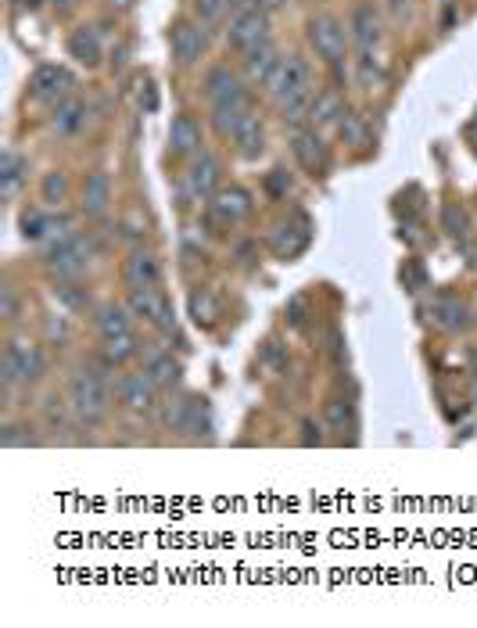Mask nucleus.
<instances>
[{"instance_id":"obj_18","label":"nucleus","mask_w":477,"mask_h":628,"mask_svg":"<svg viewBox=\"0 0 477 628\" xmlns=\"http://www.w3.org/2000/svg\"><path fill=\"white\" fill-rule=\"evenodd\" d=\"M424 313H427V323L438 327V331L456 334L470 327V306H467V298L460 295H434Z\"/></svg>"},{"instance_id":"obj_16","label":"nucleus","mask_w":477,"mask_h":628,"mask_svg":"<svg viewBox=\"0 0 477 628\" xmlns=\"http://www.w3.org/2000/svg\"><path fill=\"white\" fill-rule=\"evenodd\" d=\"M158 392H162V388H158L144 370H137V374H122V381H119V402L130 413H137V417H151V413L158 410Z\"/></svg>"},{"instance_id":"obj_48","label":"nucleus","mask_w":477,"mask_h":628,"mask_svg":"<svg viewBox=\"0 0 477 628\" xmlns=\"http://www.w3.org/2000/svg\"><path fill=\"white\" fill-rule=\"evenodd\" d=\"M47 338L54 341V345H65L69 341V323H65V316H58V320H47Z\"/></svg>"},{"instance_id":"obj_8","label":"nucleus","mask_w":477,"mask_h":628,"mask_svg":"<svg viewBox=\"0 0 477 628\" xmlns=\"http://www.w3.org/2000/svg\"><path fill=\"white\" fill-rule=\"evenodd\" d=\"M313 241V219L305 216L302 209H295L287 219H280L277 227L269 230V252L277 255V259H295L309 248Z\"/></svg>"},{"instance_id":"obj_45","label":"nucleus","mask_w":477,"mask_h":628,"mask_svg":"<svg viewBox=\"0 0 477 628\" xmlns=\"http://www.w3.org/2000/svg\"><path fill=\"white\" fill-rule=\"evenodd\" d=\"M402 284H406L409 291H424L427 288V270L420 266V259H409L406 266H402Z\"/></svg>"},{"instance_id":"obj_28","label":"nucleus","mask_w":477,"mask_h":628,"mask_svg":"<svg viewBox=\"0 0 477 628\" xmlns=\"http://www.w3.org/2000/svg\"><path fill=\"white\" fill-rule=\"evenodd\" d=\"M29 180V158H22L15 148H4V155H0V194H4V201H15L18 191L26 187Z\"/></svg>"},{"instance_id":"obj_27","label":"nucleus","mask_w":477,"mask_h":628,"mask_svg":"<svg viewBox=\"0 0 477 628\" xmlns=\"http://www.w3.org/2000/svg\"><path fill=\"white\" fill-rule=\"evenodd\" d=\"M169 424H173L176 431H183V435H201V431L212 428L209 406H205V399H180L173 410H169Z\"/></svg>"},{"instance_id":"obj_50","label":"nucleus","mask_w":477,"mask_h":628,"mask_svg":"<svg viewBox=\"0 0 477 628\" xmlns=\"http://www.w3.org/2000/svg\"><path fill=\"white\" fill-rule=\"evenodd\" d=\"M130 8H133V0H108V11H115V15H126Z\"/></svg>"},{"instance_id":"obj_41","label":"nucleus","mask_w":477,"mask_h":628,"mask_svg":"<svg viewBox=\"0 0 477 628\" xmlns=\"http://www.w3.org/2000/svg\"><path fill=\"white\" fill-rule=\"evenodd\" d=\"M0 320L4 323L22 320V295H18L15 284H4V288H0Z\"/></svg>"},{"instance_id":"obj_49","label":"nucleus","mask_w":477,"mask_h":628,"mask_svg":"<svg viewBox=\"0 0 477 628\" xmlns=\"http://www.w3.org/2000/svg\"><path fill=\"white\" fill-rule=\"evenodd\" d=\"M223 4H226V11H230V18L241 15V11H248V8H259V0H223Z\"/></svg>"},{"instance_id":"obj_47","label":"nucleus","mask_w":477,"mask_h":628,"mask_svg":"<svg viewBox=\"0 0 477 628\" xmlns=\"http://www.w3.org/2000/svg\"><path fill=\"white\" fill-rule=\"evenodd\" d=\"M323 424L320 420H313V417H305L302 420V438H298V442L305 445V449H313V445H323Z\"/></svg>"},{"instance_id":"obj_14","label":"nucleus","mask_w":477,"mask_h":628,"mask_svg":"<svg viewBox=\"0 0 477 628\" xmlns=\"http://www.w3.org/2000/svg\"><path fill=\"white\" fill-rule=\"evenodd\" d=\"M269 18L273 15L262 8H248V11H241V15H234L230 22H226V44L234 47L237 54L259 47L262 40H269Z\"/></svg>"},{"instance_id":"obj_32","label":"nucleus","mask_w":477,"mask_h":628,"mask_svg":"<svg viewBox=\"0 0 477 628\" xmlns=\"http://www.w3.org/2000/svg\"><path fill=\"white\" fill-rule=\"evenodd\" d=\"M187 309H191L194 327H201V331H212V327H216L219 306H216V298H212L209 288H194L191 291V302H187Z\"/></svg>"},{"instance_id":"obj_10","label":"nucleus","mask_w":477,"mask_h":628,"mask_svg":"<svg viewBox=\"0 0 477 628\" xmlns=\"http://www.w3.org/2000/svg\"><path fill=\"white\" fill-rule=\"evenodd\" d=\"M205 212H209L212 227L230 230V227H237V223H244V219L252 216V212H255V198H252V191H248V187H241V184L219 187V194L209 201V205H205Z\"/></svg>"},{"instance_id":"obj_20","label":"nucleus","mask_w":477,"mask_h":628,"mask_svg":"<svg viewBox=\"0 0 477 628\" xmlns=\"http://www.w3.org/2000/svg\"><path fill=\"white\" fill-rule=\"evenodd\" d=\"M108 209H112V180L105 169H90L79 191V212L87 219H101Z\"/></svg>"},{"instance_id":"obj_19","label":"nucleus","mask_w":477,"mask_h":628,"mask_svg":"<svg viewBox=\"0 0 477 628\" xmlns=\"http://www.w3.org/2000/svg\"><path fill=\"white\" fill-rule=\"evenodd\" d=\"M230 144H234V151L241 158H248V162H255V158L266 155V123H262V115L255 112H244L241 119L234 123V130H230Z\"/></svg>"},{"instance_id":"obj_2","label":"nucleus","mask_w":477,"mask_h":628,"mask_svg":"<svg viewBox=\"0 0 477 628\" xmlns=\"http://www.w3.org/2000/svg\"><path fill=\"white\" fill-rule=\"evenodd\" d=\"M201 90H205V101H209L212 126H216L223 137H230L234 123L244 112H252V83L244 76H237L230 65H212L201 79Z\"/></svg>"},{"instance_id":"obj_42","label":"nucleus","mask_w":477,"mask_h":628,"mask_svg":"<svg viewBox=\"0 0 477 628\" xmlns=\"http://www.w3.org/2000/svg\"><path fill=\"white\" fill-rule=\"evenodd\" d=\"M72 417V406L69 399H58V395H47L44 402V420H47V428H65Z\"/></svg>"},{"instance_id":"obj_26","label":"nucleus","mask_w":477,"mask_h":628,"mask_svg":"<svg viewBox=\"0 0 477 628\" xmlns=\"http://www.w3.org/2000/svg\"><path fill=\"white\" fill-rule=\"evenodd\" d=\"M144 374H148L162 392H173V388H180V381H183L180 359H173V352H165V349L144 352Z\"/></svg>"},{"instance_id":"obj_40","label":"nucleus","mask_w":477,"mask_h":628,"mask_svg":"<svg viewBox=\"0 0 477 628\" xmlns=\"http://www.w3.org/2000/svg\"><path fill=\"white\" fill-rule=\"evenodd\" d=\"M259 363L269 370V374H284V370H287V349L280 345L277 338H269L266 345H262V352H259Z\"/></svg>"},{"instance_id":"obj_46","label":"nucleus","mask_w":477,"mask_h":628,"mask_svg":"<svg viewBox=\"0 0 477 628\" xmlns=\"http://www.w3.org/2000/svg\"><path fill=\"white\" fill-rule=\"evenodd\" d=\"M287 323H291L295 331H305V323H309V298L295 295L287 302Z\"/></svg>"},{"instance_id":"obj_5","label":"nucleus","mask_w":477,"mask_h":628,"mask_svg":"<svg viewBox=\"0 0 477 628\" xmlns=\"http://www.w3.org/2000/svg\"><path fill=\"white\" fill-rule=\"evenodd\" d=\"M47 374V356L40 345L22 338H11L4 345V356H0V381H4V392H15V388H29L40 377Z\"/></svg>"},{"instance_id":"obj_25","label":"nucleus","mask_w":477,"mask_h":628,"mask_svg":"<svg viewBox=\"0 0 477 628\" xmlns=\"http://www.w3.org/2000/svg\"><path fill=\"white\" fill-rule=\"evenodd\" d=\"M201 144H205V137H201L198 119L187 112L176 115L173 126H169V151H173L176 158H194L201 155Z\"/></svg>"},{"instance_id":"obj_38","label":"nucleus","mask_w":477,"mask_h":628,"mask_svg":"<svg viewBox=\"0 0 477 628\" xmlns=\"http://www.w3.org/2000/svg\"><path fill=\"white\" fill-rule=\"evenodd\" d=\"M262 191H266L273 201H284L287 194L295 191V176H291V169H284V166L269 169L266 180H262Z\"/></svg>"},{"instance_id":"obj_15","label":"nucleus","mask_w":477,"mask_h":628,"mask_svg":"<svg viewBox=\"0 0 477 628\" xmlns=\"http://www.w3.org/2000/svg\"><path fill=\"white\" fill-rule=\"evenodd\" d=\"M291 155L309 176H323L330 169V151L316 126H291Z\"/></svg>"},{"instance_id":"obj_29","label":"nucleus","mask_w":477,"mask_h":628,"mask_svg":"<svg viewBox=\"0 0 477 628\" xmlns=\"http://www.w3.org/2000/svg\"><path fill=\"white\" fill-rule=\"evenodd\" d=\"M130 316H133L130 306H122V302H101V306L94 309V331L101 334V341L115 338V334H126L133 331Z\"/></svg>"},{"instance_id":"obj_17","label":"nucleus","mask_w":477,"mask_h":628,"mask_svg":"<svg viewBox=\"0 0 477 628\" xmlns=\"http://www.w3.org/2000/svg\"><path fill=\"white\" fill-rule=\"evenodd\" d=\"M65 51H69L72 62L83 65V69H97L101 58H105V33H101V26H94V22H83V26H76L69 33Z\"/></svg>"},{"instance_id":"obj_3","label":"nucleus","mask_w":477,"mask_h":628,"mask_svg":"<svg viewBox=\"0 0 477 628\" xmlns=\"http://www.w3.org/2000/svg\"><path fill=\"white\" fill-rule=\"evenodd\" d=\"M72 406V420L76 424H101L108 417V406H112V392H108L105 374L97 367H79L76 374L69 377V392H65Z\"/></svg>"},{"instance_id":"obj_9","label":"nucleus","mask_w":477,"mask_h":628,"mask_svg":"<svg viewBox=\"0 0 477 628\" xmlns=\"http://www.w3.org/2000/svg\"><path fill=\"white\" fill-rule=\"evenodd\" d=\"M223 187V162H219L212 151H201V155L191 158V169L183 173V194L191 201H201V205H209L212 198L219 194Z\"/></svg>"},{"instance_id":"obj_44","label":"nucleus","mask_w":477,"mask_h":628,"mask_svg":"<svg viewBox=\"0 0 477 628\" xmlns=\"http://www.w3.org/2000/svg\"><path fill=\"white\" fill-rule=\"evenodd\" d=\"M323 413H327V424L330 428H345V424H352V402L348 399H327V406H323Z\"/></svg>"},{"instance_id":"obj_43","label":"nucleus","mask_w":477,"mask_h":628,"mask_svg":"<svg viewBox=\"0 0 477 628\" xmlns=\"http://www.w3.org/2000/svg\"><path fill=\"white\" fill-rule=\"evenodd\" d=\"M0 445H4V449L36 445V435H33V428H26V424H4V428H0Z\"/></svg>"},{"instance_id":"obj_36","label":"nucleus","mask_w":477,"mask_h":628,"mask_svg":"<svg viewBox=\"0 0 477 628\" xmlns=\"http://www.w3.org/2000/svg\"><path fill=\"white\" fill-rule=\"evenodd\" d=\"M442 230L456 241H467L470 237V216L460 201H445L442 205Z\"/></svg>"},{"instance_id":"obj_33","label":"nucleus","mask_w":477,"mask_h":628,"mask_svg":"<svg viewBox=\"0 0 477 628\" xmlns=\"http://www.w3.org/2000/svg\"><path fill=\"white\" fill-rule=\"evenodd\" d=\"M338 137L348 148H366L370 144V119L363 112H356V108H348L345 119L338 123Z\"/></svg>"},{"instance_id":"obj_12","label":"nucleus","mask_w":477,"mask_h":628,"mask_svg":"<svg viewBox=\"0 0 477 628\" xmlns=\"http://www.w3.org/2000/svg\"><path fill=\"white\" fill-rule=\"evenodd\" d=\"M169 44H173V62L180 69H194L209 54V29L201 22H191V18H180L169 33Z\"/></svg>"},{"instance_id":"obj_53","label":"nucleus","mask_w":477,"mask_h":628,"mask_svg":"<svg viewBox=\"0 0 477 628\" xmlns=\"http://www.w3.org/2000/svg\"><path fill=\"white\" fill-rule=\"evenodd\" d=\"M79 0H51V8H58V11H69V8H76Z\"/></svg>"},{"instance_id":"obj_21","label":"nucleus","mask_w":477,"mask_h":628,"mask_svg":"<svg viewBox=\"0 0 477 628\" xmlns=\"http://www.w3.org/2000/svg\"><path fill=\"white\" fill-rule=\"evenodd\" d=\"M122 280L133 288H158V280H162V262H158L155 252L148 248H133L122 262Z\"/></svg>"},{"instance_id":"obj_52","label":"nucleus","mask_w":477,"mask_h":628,"mask_svg":"<svg viewBox=\"0 0 477 628\" xmlns=\"http://www.w3.org/2000/svg\"><path fill=\"white\" fill-rule=\"evenodd\" d=\"M402 11H409V0H391V15L402 18Z\"/></svg>"},{"instance_id":"obj_30","label":"nucleus","mask_w":477,"mask_h":628,"mask_svg":"<svg viewBox=\"0 0 477 628\" xmlns=\"http://www.w3.org/2000/svg\"><path fill=\"white\" fill-rule=\"evenodd\" d=\"M352 76H356V87H363L366 94H373V90L384 87L388 72H384L381 58H377V51H373V54H356V58H352Z\"/></svg>"},{"instance_id":"obj_6","label":"nucleus","mask_w":477,"mask_h":628,"mask_svg":"<svg viewBox=\"0 0 477 628\" xmlns=\"http://www.w3.org/2000/svg\"><path fill=\"white\" fill-rule=\"evenodd\" d=\"M94 234H72L65 245H58L54 252L44 255V266L47 273H51L54 280H79L83 273H87V266L94 262Z\"/></svg>"},{"instance_id":"obj_22","label":"nucleus","mask_w":477,"mask_h":628,"mask_svg":"<svg viewBox=\"0 0 477 628\" xmlns=\"http://www.w3.org/2000/svg\"><path fill=\"white\" fill-rule=\"evenodd\" d=\"M90 123V101H83L79 94L65 97L61 105L51 108V130L58 137H79Z\"/></svg>"},{"instance_id":"obj_51","label":"nucleus","mask_w":477,"mask_h":628,"mask_svg":"<svg viewBox=\"0 0 477 628\" xmlns=\"http://www.w3.org/2000/svg\"><path fill=\"white\" fill-rule=\"evenodd\" d=\"M259 8L269 11V15H277L280 8H287V0H259Z\"/></svg>"},{"instance_id":"obj_11","label":"nucleus","mask_w":477,"mask_h":628,"mask_svg":"<svg viewBox=\"0 0 477 628\" xmlns=\"http://www.w3.org/2000/svg\"><path fill=\"white\" fill-rule=\"evenodd\" d=\"M126 306H130V313L137 316V320L151 323V327H158L162 334L176 338V313L173 306H169V298L158 288H133Z\"/></svg>"},{"instance_id":"obj_24","label":"nucleus","mask_w":477,"mask_h":628,"mask_svg":"<svg viewBox=\"0 0 477 628\" xmlns=\"http://www.w3.org/2000/svg\"><path fill=\"white\" fill-rule=\"evenodd\" d=\"M348 105H345V97H341L338 87H323L316 90L313 97V108H309V126H316V130H338V123L345 119Z\"/></svg>"},{"instance_id":"obj_37","label":"nucleus","mask_w":477,"mask_h":628,"mask_svg":"<svg viewBox=\"0 0 477 628\" xmlns=\"http://www.w3.org/2000/svg\"><path fill=\"white\" fill-rule=\"evenodd\" d=\"M51 219H54V212L26 209V212H22V219H18L22 237H26V241H33V245H40V241L47 237V230H51Z\"/></svg>"},{"instance_id":"obj_31","label":"nucleus","mask_w":477,"mask_h":628,"mask_svg":"<svg viewBox=\"0 0 477 628\" xmlns=\"http://www.w3.org/2000/svg\"><path fill=\"white\" fill-rule=\"evenodd\" d=\"M54 302H58L65 313L79 316V313H90V291L79 284V280H54L51 288Z\"/></svg>"},{"instance_id":"obj_34","label":"nucleus","mask_w":477,"mask_h":628,"mask_svg":"<svg viewBox=\"0 0 477 628\" xmlns=\"http://www.w3.org/2000/svg\"><path fill=\"white\" fill-rule=\"evenodd\" d=\"M140 341H137V334L133 331H126V334H115V338H105V352L101 356L112 363V367H126L133 356H140Z\"/></svg>"},{"instance_id":"obj_23","label":"nucleus","mask_w":477,"mask_h":628,"mask_svg":"<svg viewBox=\"0 0 477 628\" xmlns=\"http://www.w3.org/2000/svg\"><path fill=\"white\" fill-rule=\"evenodd\" d=\"M241 65H244V79H248L252 87H266L269 76H273L280 65V51H277V44H273V36L262 40L259 47H252V51H244Z\"/></svg>"},{"instance_id":"obj_39","label":"nucleus","mask_w":477,"mask_h":628,"mask_svg":"<svg viewBox=\"0 0 477 628\" xmlns=\"http://www.w3.org/2000/svg\"><path fill=\"white\" fill-rule=\"evenodd\" d=\"M198 22L212 33V29L230 22V11H226L223 0H198Z\"/></svg>"},{"instance_id":"obj_1","label":"nucleus","mask_w":477,"mask_h":628,"mask_svg":"<svg viewBox=\"0 0 477 628\" xmlns=\"http://www.w3.org/2000/svg\"><path fill=\"white\" fill-rule=\"evenodd\" d=\"M266 94L273 97L280 119L287 126H305L309 123V108H313L316 83H313V65L305 54H287L280 58L277 72L269 76Z\"/></svg>"},{"instance_id":"obj_4","label":"nucleus","mask_w":477,"mask_h":628,"mask_svg":"<svg viewBox=\"0 0 477 628\" xmlns=\"http://www.w3.org/2000/svg\"><path fill=\"white\" fill-rule=\"evenodd\" d=\"M305 36H309V47L316 51V58L341 79L345 62H348V51H352V36H348L345 22H341L338 15H330V11H320V15L309 18Z\"/></svg>"},{"instance_id":"obj_7","label":"nucleus","mask_w":477,"mask_h":628,"mask_svg":"<svg viewBox=\"0 0 477 628\" xmlns=\"http://www.w3.org/2000/svg\"><path fill=\"white\" fill-rule=\"evenodd\" d=\"M72 94H76V76H72V72L58 62L36 65L33 76H29V97H33L36 105L54 108Z\"/></svg>"},{"instance_id":"obj_35","label":"nucleus","mask_w":477,"mask_h":628,"mask_svg":"<svg viewBox=\"0 0 477 628\" xmlns=\"http://www.w3.org/2000/svg\"><path fill=\"white\" fill-rule=\"evenodd\" d=\"M69 191H72V180L65 169H51V173H44V180H40V198H44L47 205H65Z\"/></svg>"},{"instance_id":"obj_13","label":"nucleus","mask_w":477,"mask_h":628,"mask_svg":"<svg viewBox=\"0 0 477 628\" xmlns=\"http://www.w3.org/2000/svg\"><path fill=\"white\" fill-rule=\"evenodd\" d=\"M348 36L356 54H373L384 40V18L381 11L373 8L370 0H359L356 8L348 11Z\"/></svg>"}]
</instances>
